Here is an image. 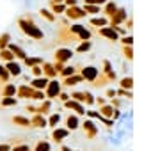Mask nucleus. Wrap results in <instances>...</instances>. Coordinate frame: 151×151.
I'll return each instance as SVG.
<instances>
[{"label":"nucleus","instance_id":"f257e3e1","mask_svg":"<svg viewBox=\"0 0 151 151\" xmlns=\"http://www.w3.org/2000/svg\"><path fill=\"white\" fill-rule=\"evenodd\" d=\"M18 27L25 32V36L32 37V39H36V41L45 39V32L36 25V22L30 20V16H27V18H20V20H18Z\"/></svg>","mask_w":151,"mask_h":151},{"label":"nucleus","instance_id":"f03ea898","mask_svg":"<svg viewBox=\"0 0 151 151\" xmlns=\"http://www.w3.org/2000/svg\"><path fill=\"white\" fill-rule=\"evenodd\" d=\"M77 71H80L78 75H80L84 80L91 82V84H94V82L98 80V77H100V71H98V68H94V66H78Z\"/></svg>","mask_w":151,"mask_h":151},{"label":"nucleus","instance_id":"7ed1b4c3","mask_svg":"<svg viewBox=\"0 0 151 151\" xmlns=\"http://www.w3.org/2000/svg\"><path fill=\"white\" fill-rule=\"evenodd\" d=\"M60 93H62V84H60L59 80L52 78V80L48 82L46 89H45V96H46L48 100H53V98H57Z\"/></svg>","mask_w":151,"mask_h":151},{"label":"nucleus","instance_id":"20e7f679","mask_svg":"<svg viewBox=\"0 0 151 151\" xmlns=\"http://www.w3.org/2000/svg\"><path fill=\"white\" fill-rule=\"evenodd\" d=\"M126 20H128V11H126V7H117V11L109 18V25H110V27L123 25Z\"/></svg>","mask_w":151,"mask_h":151},{"label":"nucleus","instance_id":"39448f33","mask_svg":"<svg viewBox=\"0 0 151 151\" xmlns=\"http://www.w3.org/2000/svg\"><path fill=\"white\" fill-rule=\"evenodd\" d=\"M69 30H71V34H77V36H78V39H82V41H91L93 32H91L89 29H86L84 25H80V23L71 25V27H69Z\"/></svg>","mask_w":151,"mask_h":151},{"label":"nucleus","instance_id":"423d86ee","mask_svg":"<svg viewBox=\"0 0 151 151\" xmlns=\"http://www.w3.org/2000/svg\"><path fill=\"white\" fill-rule=\"evenodd\" d=\"M69 20H78V18H86V11L78 6H73V7H66V13H64Z\"/></svg>","mask_w":151,"mask_h":151},{"label":"nucleus","instance_id":"0eeeda50","mask_svg":"<svg viewBox=\"0 0 151 151\" xmlns=\"http://www.w3.org/2000/svg\"><path fill=\"white\" fill-rule=\"evenodd\" d=\"M71 57H73V52H71L69 48H59V50H55V62L64 64V62L69 60Z\"/></svg>","mask_w":151,"mask_h":151},{"label":"nucleus","instance_id":"6e6552de","mask_svg":"<svg viewBox=\"0 0 151 151\" xmlns=\"http://www.w3.org/2000/svg\"><path fill=\"white\" fill-rule=\"evenodd\" d=\"M82 128L86 130V137H87V139H94V137L98 135V126L94 124V121H89V119L84 121V123H82Z\"/></svg>","mask_w":151,"mask_h":151},{"label":"nucleus","instance_id":"1a4fd4ad","mask_svg":"<svg viewBox=\"0 0 151 151\" xmlns=\"http://www.w3.org/2000/svg\"><path fill=\"white\" fill-rule=\"evenodd\" d=\"M98 34L101 37H105V39H109V41H119V36L116 34V30L110 25L109 27H103V29H98Z\"/></svg>","mask_w":151,"mask_h":151},{"label":"nucleus","instance_id":"9d476101","mask_svg":"<svg viewBox=\"0 0 151 151\" xmlns=\"http://www.w3.org/2000/svg\"><path fill=\"white\" fill-rule=\"evenodd\" d=\"M4 66H6V69H7V73L11 75V77H20V75H22V64L16 62V60L6 62Z\"/></svg>","mask_w":151,"mask_h":151},{"label":"nucleus","instance_id":"9b49d317","mask_svg":"<svg viewBox=\"0 0 151 151\" xmlns=\"http://www.w3.org/2000/svg\"><path fill=\"white\" fill-rule=\"evenodd\" d=\"M80 128V117L77 114H71L66 117V130L73 132V130H78Z\"/></svg>","mask_w":151,"mask_h":151},{"label":"nucleus","instance_id":"f8f14e48","mask_svg":"<svg viewBox=\"0 0 151 151\" xmlns=\"http://www.w3.org/2000/svg\"><path fill=\"white\" fill-rule=\"evenodd\" d=\"M7 50H11V52H13V55H14V57H18V59H22V60H25V59L29 57V55H27V52H25L20 45L9 43V45H7Z\"/></svg>","mask_w":151,"mask_h":151},{"label":"nucleus","instance_id":"ddd939ff","mask_svg":"<svg viewBox=\"0 0 151 151\" xmlns=\"http://www.w3.org/2000/svg\"><path fill=\"white\" fill-rule=\"evenodd\" d=\"M32 93H34V89H32L30 86H20V87L16 89L18 100H29V98H32Z\"/></svg>","mask_w":151,"mask_h":151},{"label":"nucleus","instance_id":"4468645a","mask_svg":"<svg viewBox=\"0 0 151 151\" xmlns=\"http://www.w3.org/2000/svg\"><path fill=\"white\" fill-rule=\"evenodd\" d=\"M48 78H45V77H39V78H32L30 80V87L32 89H36V91H45L46 89V86H48Z\"/></svg>","mask_w":151,"mask_h":151},{"label":"nucleus","instance_id":"2eb2a0df","mask_svg":"<svg viewBox=\"0 0 151 151\" xmlns=\"http://www.w3.org/2000/svg\"><path fill=\"white\" fill-rule=\"evenodd\" d=\"M80 82H84V78L80 77L78 73H75V75H71V77H68V78H62V86L64 87H71V86H77V84H80Z\"/></svg>","mask_w":151,"mask_h":151},{"label":"nucleus","instance_id":"dca6fc26","mask_svg":"<svg viewBox=\"0 0 151 151\" xmlns=\"http://www.w3.org/2000/svg\"><path fill=\"white\" fill-rule=\"evenodd\" d=\"M89 23H91L93 27L103 29V27H109V18H107V16H91Z\"/></svg>","mask_w":151,"mask_h":151},{"label":"nucleus","instance_id":"f3484780","mask_svg":"<svg viewBox=\"0 0 151 151\" xmlns=\"http://www.w3.org/2000/svg\"><path fill=\"white\" fill-rule=\"evenodd\" d=\"M68 137H69V130H66V128H55L53 130V135H52L53 142H62Z\"/></svg>","mask_w":151,"mask_h":151},{"label":"nucleus","instance_id":"a211bd4d","mask_svg":"<svg viewBox=\"0 0 151 151\" xmlns=\"http://www.w3.org/2000/svg\"><path fill=\"white\" fill-rule=\"evenodd\" d=\"M13 124H16V126H23V128H29V126H32L30 124V119L27 117V116H22V114H18V116H13Z\"/></svg>","mask_w":151,"mask_h":151},{"label":"nucleus","instance_id":"6ab92c4d","mask_svg":"<svg viewBox=\"0 0 151 151\" xmlns=\"http://www.w3.org/2000/svg\"><path fill=\"white\" fill-rule=\"evenodd\" d=\"M41 69H43V77H45V78H48V80H50V78H53L55 75H57V73H55V69H53V64L43 62V64H41Z\"/></svg>","mask_w":151,"mask_h":151},{"label":"nucleus","instance_id":"aec40b11","mask_svg":"<svg viewBox=\"0 0 151 151\" xmlns=\"http://www.w3.org/2000/svg\"><path fill=\"white\" fill-rule=\"evenodd\" d=\"M16 89H18V87H16L14 84H9V82H7V84L4 86V89H2V96H4V98H16Z\"/></svg>","mask_w":151,"mask_h":151},{"label":"nucleus","instance_id":"412c9836","mask_svg":"<svg viewBox=\"0 0 151 151\" xmlns=\"http://www.w3.org/2000/svg\"><path fill=\"white\" fill-rule=\"evenodd\" d=\"M30 124L36 126V128H46V126H48V124H46V117L41 116V114H34V117L30 119Z\"/></svg>","mask_w":151,"mask_h":151},{"label":"nucleus","instance_id":"4be33fe9","mask_svg":"<svg viewBox=\"0 0 151 151\" xmlns=\"http://www.w3.org/2000/svg\"><path fill=\"white\" fill-rule=\"evenodd\" d=\"M100 116H103V117H107V119H112V114H114V107L110 105V103H105L103 107H100Z\"/></svg>","mask_w":151,"mask_h":151},{"label":"nucleus","instance_id":"5701e85b","mask_svg":"<svg viewBox=\"0 0 151 151\" xmlns=\"http://www.w3.org/2000/svg\"><path fill=\"white\" fill-rule=\"evenodd\" d=\"M117 7H119V6H117L116 2H110V0H109V2L105 4V9H103V14H105L107 18H110V16H112V14H114V13L117 11Z\"/></svg>","mask_w":151,"mask_h":151},{"label":"nucleus","instance_id":"b1692460","mask_svg":"<svg viewBox=\"0 0 151 151\" xmlns=\"http://www.w3.org/2000/svg\"><path fill=\"white\" fill-rule=\"evenodd\" d=\"M43 62H45V59H43V57H27V59L23 60V64H25V66H29V68L41 66Z\"/></svg>","mask_w":151,"mask_h":151},{"label":"nucleus","instance_id":"393cba45","mask_svg":"<svg viewBox=\"0 0 151 151\" xmlns=\"http://www.w3.org/2000/svg\"><path fill=\"white\" fill-rule=\"evenodd\" d=\"M82 9L86 11V14H91V16H96V14L101 13V7H100V6H89V4H84Z\"/></svg>","mask_w":151,"mask_h":151},{"label":"nucleus","instance_id":"a878e982","mask_svg":"<svg viewBox=\"0 0 151 151\" xmlns=\"http://www.w3.org/2000/svg\"><path fill=\"white\" fill-rule=\"evenodd\" d=\"M59 123H60V114H59V112H55V114H50V116L46 117V124H48L50 128H55Z\"/></svg>","mask_w":151,"mask_h":151},{"label":"nucleus","instance_id":"bb28decb","mask_svg":"<svg viewBox=\"0 0 151 151\" xmlns=\"http://www.w3.org/2000/svg\"><path fill=\"white\" fill-rule=\"evenodd\" d=\"M75 73H77V66H64L62 71H60V77L68 78V77H71V75H75Z\"/></svg>","mask_w":151,"mask_h":151},{"label":"nucleus","instance_id":"cd10ccee","mask_svg":"<svg viewBox=\"0 0 151 151\" xmlns=\"http://www.w3.org/2000/svg\"><path fill=\"white\" fill-rule=\"evenodd\" d=\"M121 89H126V91H132L133 89V78L132 77H124V78H121Z\"/></svg>","mask_w":151,"mask_h":151},{"label":"nucleus","instance_id":"c85d7f7f","mask_svg":"<svg viewBox=\"0 0 151 151\" xmlns=\"http://www.w3.org/2000/svg\"><path fill=\"white\" fill-rule=\"evenodd\" d=\"M50 110H52V100H45V101L41 103V107H39V114L46 117V114H48Z\"/></svg>","mask_w":151,"mask_h":151},{"label":"nucleus","instance_id":"c756f323","mask_svg":"<svg viewBox=\"0 0 151 151\" xmlns=\"http://www.w3.org/2000/svg\"><path fill=\"white\" fill-rule=\"evenodd\" d=\"M34 151H52V144L48 140H39L34 147Z\"/></svg>","mask_w":151,"mask_h":151},{"label":"nucleus","instance_id":"7c9ffc66","mask_svg":"<svg viewBox=\"0 0 151 151\" xmlns=\"http://www.w3.org/2000/svg\"><path fill=\"white\" fill-rule=\"evenodd\" d=\"M93 48V41H82L78 46H77V52L78 53H86V52H89Z\"/></svg>","mask_w":151,"mask_h":151},{"label":"nucleus","instance_id":"2f4dec72","mask_svg":"<svg viewBox=\"0 0 151 151\" xmlns=\"http://www.w3.org/2000/svg\"><path fill=\"white\" fill-rule=\"evenodd\" d=\"M39 14H41L43 18H46L48 22H55V14H53L52 11H48L46 7H41V9H39Z\"/></svg>","mask_w":151,"mask_h":151},{"label":"nucleus","instance_id":"473e14b6","mask_svg":"<svg viewBox=\"0 0 151 151\" xmlns=\"http://www.w3.org/2000/svg\"><path fill=\"white\" fill-rule=\"evenodd\" d=\"M116 94H117V98H121V100H123V98H126V100H132V98H133V93H132V91H126V89H121V87L116 91Z\"/></svg>","mask_w":151,"mask_h":151},{"label":"nucleus","instance_id":"72a5a7b5","mask_svg":"<svg viewBox=\"0 0 151 151\" xmlns=\"http://www.w3.org/2000/svg\"><path fill=\"white\" fill-rule=\"evenodd\" d=\"M9 78H11V75L7 73V69H6V66L4 64H0V82H9Z\"/></svg>","mask_w":151,"mask_h":151},{"label":"nucleus","instance_id":"f704fd0d","mask_svg":"<svg viewBox=\"0 0 151 151\" xmlns=\"http://www.w3.org/2000/svg\"><path fill=\"white\" fill-rule=\"evenodd\" d=\"M0 57H2L6 62H11V60H14V59H16V57L13 55V52H11V50H7V48H6V50H0Z\"/></svg>","mask_w":151,"mask_h":151},{"label":"nucleus","instance_id":"c9c22d12","mask_svg":"<svg viewBox=\"0 0 151 151\" xmlns=\"http://www.w3.org/2000/svg\"><path fill=\"white\" fill-rule=\"evenodd\" d=\"M18 103V98H2L0 100V107H14Z\"/></svg>","mask_w":151,"mask_h":151},{"label":"nucleus","instance_id":"e433bc0d","mask_svg":"<svg viewBox=\"0 0 151 151\" xmlns=\"http://www.w3.org/2000/svg\"><path fill=\"white\" fill-rule=\"evenodd\" d=\"M9 43H11V34H2L0 36V50H6Z\"/></svg>","mask_w":151,"mask_h":151},{"label":"nucleus","instance_id":"4c0bfd02","mask_svg":"<svg viewBox=\"0 0 151 151\" xmlns=\"http://www.w3.org/2000/svg\"><path fill=\"white\" fill-rule=\"evenodd\" d=\"M50 11H52L53 14H64V13H66V6H64V4H53Z\"/></svg>","mask_w":151,"mask_h":151},{"label":"nucleus","instance_id":"58836bf2","mask_svg":"<svg viewBox=\"0 0 151 151\" xmlns=\"http://www.w3.org/2000/svg\"><path fill=\"white\" fill-rule=\"evenodd\" d=\"M30 100H36V101H45V100H46L45 91H36V89H34V93H32V98H30Z\"/></svg>","mask_w":151,"mask_h":151},{"label":"nucleus","instance_id":"ea45409f","mask_svg":"<svg viewBox=\"0 0 151 151\" xmlns=\"http://www.w3.org/2000/svg\"><path fill=\"white\" fill-rule=\"evenodd\" d=\"M71 100L78 101V103H84V100H86V91H82V93H71Z\"/></svg>","mask_w":151,"mask_h":151},{"label":"nucleus","instance_id":"a19ab883","mask_svg":"<svg viewBox=\"0 0 151 151\" xmlns=\"http://www.w3.org/2000/svg\"><path fill=\"white\" fill-rule=\"evenodd\" d=\"M123 53H124V57L128 59V62L133 60V48H132V46H124V48H123Z\"/></svg>","mask_w":151,"mask_h":151},{"label":"nucleus","instance_id":"79ce46f5","mask_svg":"<svg viewBox=\"0 0 151 151\" xmlns=\"http://www.w3.org/2000/svg\"><path fill=\"white\" fill-rule=\"evenodd\" d=\"M121 45H124V46H132L133 45V36H124V37H121Z\"/></svg>","mask_w":151,"mask_h":151},{"label":"nucleus","instance_id":"37998d69","mask_svg":"<svg viewBox=\"0 0 151 151\" xmlns=\"http://www.w3.org/2000/svg\"><path fill=\"white\" fill-rule=\"evenodd\" d=\"M109 2V0H86V4L89 6H105Z\"/></svg>","mask_w":151,"mask_h":151},{"label":"nucleus","instance_id":"c03bdc74","mask_svg":"<svg viewBox=\"0 0 151 151\" xmlns=\"http://www.w3.org/2000/svg\"><path fill=\"white\" fill-rule=\"evenodd\" d=\"M32 69V75L36 78H39V77H43V69H41V66H34V68H30Z\"/></svg>","mask_w":151,"mask_h":151},{"label":"nucleus","instance_id":"a18cd8bd","mask_svg":"<svg viewBox=\"0 0 151 151\" xmlns=\"http://www.w3.org/2000/svg\"><path fill=\"white\" fill-rule=\"evenodd\" d=\"M110 71H114V69H112V62H110V60H103V73L107 75V73H110Z\"/></svg>","mask_w":151,"mask_h":151},{"label":"nucleus","instance_id":"49530a36","mask_svg":"<svg viewBox=\"0 0 151 151\" xmlns=\"http://www.w3.org/2000/svg\"><path fill=\"white\" fill-rule=\"evenodd\" d=\"M86 116H87L89 119H98V117H100V112H98V110H86Z\"/></svg>","mask_w":151,"mask_h":151},{"label":"nucleus","instance_id":"de8ad7c7","mask_svg":"<svg viewBox=\"0 0 151 151\" xmlns=\"http://www.w3.org/2000/svg\"><path fill=\"white\" fill-rule=\"evenodd\" d=\"M11 151H30V147H29L27 144H18V146L11 147Z\"/></svg>","mask_w":151,"mask_h":151},{"label":"nucleus","instance_id":"09e8293b","mask_svg":"<svg viewBox=\"0 0 151 151\" xmlns=\"http://www.w3.org/2000/svg\"><path fill=\"white\" fill-rule=\"evenodd\" d=\"M116 96H117V94H116V89H110V87H109V89L105 91V98H109V100H114Z\"/></svg>","mask_w":151,"mask_h":151},{"label":"nucleus","instance_id":"8fccbe9b","mask_svg":"<svg viewBox=\"0 0 151 151\" xmlns=\"http://www.w3.org/2000/svg\"><path fill=\"white\" fill-rule=\"evenodd\" d=\"M84 103H87V105H93V103H94V96H93L89 91H86V100H84Z\"/></svg>","mask_w":151,"mask_h":151},{"label":"nucleus","instance_id":"3c124183","mask_svg":"<svg viewBox=\"0 0 151 151\" xmlns=\"http://www.w3.org/2000/svg\"><path fill=\"white\" fill-rule=\"evenodd\" d=\"M110 105H112L114 109H121V107H123V100H121V98H114Z\"/></svg>","mask_w":151,"mask_h":151},{"label":"nucleus","instance_id":"603ef678","mask_svg":"<svg viewBox=\"0 0 151 151\" xmlns=\"http://www.w3.org/2000/svg\"><path fill=\"white\" fill-rule=\"evenodd\" d=\"M25 109H27V112H30V114H39V107H34V105H27Z\"/></svg>","mask_w":151,"mask_h":151},{"label":"nucleus","instance_id":"864d4df0","mask_svg":"<svg viewBox=\"0 0 151 151\" xmlns=\"http://www.w3.org/2000/svg\"><path fill=\"white\" fill-rule=\"evenodd\" d=\"M107 139H109V142H110V144H114V146H121V142H119L114 135H107Z\"/></svg>","mask_w":151,"mask_h":151},{"label":"nucleus","instance_id":"5fc2aeb1","mask_svg":"<svg viewBox=\"0 0 151 151\" xmlns=\"http://www.w3.org/2000/svg\"><path fill=\"white\" fill-rule=\"evenodd\" d=\"M78 4V0H64V6L66 7H73V6H77Z\"/></svg>","mask_w":151,"mask_h":151},{"label":"nucleus","instance_id":"6e6d98bb","mask_svg":"<svg viewBox=\"0 0 151 151\" xmlns=\"http://www.w3.org/2000/svg\"><path fill=\"white\" fill-rule=\"evenodd\" d=\"M57 98H59V100H60V101H62V103H66V101H68V100H69V94H66V93H60V94H59V96H57Z\"/></svg>","mask_w":151,"mask_h":151},{"label":"nucleus","instance_id":"4d7b16f0","mask_svg":"<svg viewBox=\"0 0 151 151\" xmlns=\"http://www.w3.org/2000/svg\"><path fill=\"white\" fill-rule=\"evenodd\" d=\"M94 103H96L98 107H103V105L107 103V100H105V98H94Z\"/></svg>","mask_w":151,"mask_h":151},{"label":"nucleus","instance_id":"13d9d810","mask_svg":"<svg viewBox=\"0 0 151 151\" xmlns=\"http://www.w3.org/2000/svg\"><path fill=\"white\" fill-rule=\"evenodd\" d=\"M132 22H133V20H132V16H128V20L124 22V25H126V29H128V30H132V25H133Z\"/></svg>","mask_w":151,"mask_h":151},{"label":"nucleus","instance_id":"bf43d9fd","mask_svg":"<svg viewBox=\"0 0 151 151\" xmlns=\"http://www.w3.org/2000/svg\"><path fill=\"white\" fill-rule=\"evenodd\" d=\"M0 151H11V146L9 144H0Z\"/></svg>","mask_w":151,"mask_h":151},{"label":"nucleus","instance_id":"052dcab7","mask_svg":"<svg viewBox=\"0 0 151 151\" xmlns=\"http://www.w3.org/2000/svg\"><path fill=\"white\" fill-rule=\"evenodd\" d=\"M60 151H77V149H73V147H69V146H62Z\"/></svg>","mask_w":151,"mask_h":151},{"label":"nucleus","instance_id":"680f3d73","mask_svg":"<svg viewBox=\"0 0 151 151\" xmlns=\"http://www.w3.org/2000/svg\"><path fill=\"white\" fill-rule=\"evenodd\" d=\"M50 4L53 6V4H64V0H50Z\"/></svg>","mask_w":151,"mask_h":151},{"label":"nucleus","instance_id":"e2e57ef3","mask_svg":"<svg viewBox=\"0 0 151 151\" xmlns=\"http://www.w3.org/2000/svg\"><path fill=\"white\" fill-rule=\"evenodd\" d=\"M25 6L27 7H32V0H25Z\"/></svg>","mask_w":151,"mask_h":151},{"label":"nucleus","instance_id":"0e129e2a","mask_svg":"<svg viewBox=\"0 0 151 151\" xmlns=\"http://www.w3.org/2000/svg\"><path fill=\"white\" fill-rule=\"evenodd\" d=\"M126 2H130V0H126Z\"/></svg>","mask_w":151,"mask_h":151}]
</instances>
